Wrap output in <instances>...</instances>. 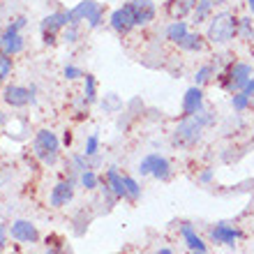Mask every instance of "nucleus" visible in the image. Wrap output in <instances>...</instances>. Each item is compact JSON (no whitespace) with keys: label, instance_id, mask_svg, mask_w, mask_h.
<instances>
[{"label":"nucleus","instance_id":"7c9ffc66","mask_svg":"<svg viewBox=\"0 0 254 254\" xmlns=\"http://www.w3.org/2000/svg\"><path fill=\"white\" fill-rule=\"evenodd\" d=\"M97 150H100V136H97V134H90L86 139V155L93 157V155H97Z\"/></svg>","mask_w":254,"mask_h":254},{"label":"nucleus","instance_id":"9b49d317","mask_svg":"<svg viewBox=\"0 0 254 254\" xmlns=\"http://www.w3.org/2000/svg\"><path fill=\"white\" fill-rule=\"evenodd\" d=\"M129 7L134 12L136 26H148L155 19V14H157V7H155L153 0H129Z\"/></svg>","mask_w":254,"mask_h":254},{"label":"nucleus","instance_id":"20e7f679","mask_svg":"<svg viewBox=\"0 0 254 254\" xmlns=\"http://www.w3.org/2000/svg\"><path fill=\"white\" fill-rule=\"evenodd\" d=\"M250 76H252V67H250L248 63H231V65L220 74V86L234 95L248 86Z\"/></svg>","mask_w":254,"mask_h":254},{"label":"nucleus","instance_id":"e433bc0d","mask_svg":"<svg viewBox=\"0 0 254 254\" xmlns=\"http://www.w3.org/2000/svg\"><path fill=\"white\" fill-rule=\"evenodd\" d=\"M47 254H63V250H61V248H49Z\"/></svg>","mask_w":254,"mask_h":254},{"label":"nucleus","instance_id":"4468645a","mask_svg":"<svg viewBox=\"0 0 254 254\" xmlns=\"http://www.w3.org/2000/svg\"><path fill=\"white\" fill-rule=\"evenodd\" d=\"M67 26H69V9L67 12H54V14H49V16H44L40 23V30H42V35H56L58 30H63Z\"/></svg>","mask_w":254,"mask_h":254},{"label":"nucleus","instance_id":"ea45409f","mask_svg":"<svg viewBox=\"0 0 254 254\" xmlns=\"http://www.w3.org/2000/svg\"><path fill=\"white\" fill-rule=\"evenodd\" d=\"M157 254H174V252H171V250H169V248H162Z\"/></svg>","mask_w":254,"mask_h":254},{"label":"nucleus","instance_id":"a211bd4d","mask_svg":"<svg viewBox=\"0 0 254 254\" xmlns=\"http://www.w3.org/2000/svg\"><path fill=\"white\" fill-rule=\"evenodd\" d=\"M107 185L111 188V192L116 194V199H125L127 192H125V181H123V176L118 174V169L111 167L107 171Z\"/></svg>","mask_w":254,"mask_h":254},{"label":"nucleus","instance_id":"2eb2a0df","mask_svg":"<svg viewBox=\"0 0 254 254\" xmlns=\"http://www.w3.org/2000/svg\"><path fill=\"white\" fill-rule=\"evenodd\" d=\"M196 7V0H167L164 5V12L171 21H178V19H185L188 14L194 12Z\"/></svg>","mask_w":254,"mask_h":254},{"label":"nucleus","instance_id":"393cba45","mask_svg":"<svg viewBox=\"0 0 254 254\" xmlns=\"http://www.w3.org/2000/svg\"><path fill=\"white\" fill-rule=\"evenodd\" d=\"M83 79H86V88H83V97L88 100V104H93V102L97 100V81H95L93 74H86Z\"/></svg>","mask_w":254,"mask_h":254},{"label":"nucleus","instance_id":"58836bf2","mask_svg":"<svg viewBox=\"0 0 254 254\" xmlns=\"http://www.w3.org/2000/svg\"><path fill=\"white\" fill-rule=\"evenodd\" d=\"M5 123H7V116L2 114V111H0V125H5Z\"/></svg>","mask_w":254,"mask_h":254},{"label":"nucleus","instance_id":"b1692460","mask_svg":"<svg viewBox=\"0 0 254 254\" xmlns=\"http://www.w3.org/2000/svg\"><path fill=\"white\" fill-rule=\"evenodd\" d=\"M215 76V65H201L194 74V86H206L208 81Z\"/></svg>","mask_w":254,"mask_h":254},{"label":"nucleus","instance_id":"dca6fc26","mask_svg":"<svg viewBox=\"0 0 254 254\" xmlns=\"http://www.w3.org/2000/svg\"><path fill=\"white\" fill-rule=\"evenodd\" d=\"M74 196V183L72 181H61L58 185L54 188L51 192V206L61 208V206H67Z\"/></svg>","mask_w":254,"mask_h":254},{"label":"nucleus","instance_id":"9d476101","mask_svg":"<svg viewBox=\"0 0 254 254\" xmlns=\"http://www.w3.org/2000/svg\"><path fill=\"white\" fill-rule=\"evenodd\" d=\"M241 236H243L241 229L231 227L227 222H220V224H215V227L210 229V241L220 243V245H227V248H234L236 241H238Z\"/></svg>","mask_w":254,"mask_h":254},{"label":"nucleus","instance_id":"1a4fd4ad","mask_svg":"<svg viewBox=\"0 0 254 254\" xmlns=\"http://www.w3.org/2000/svg\"><path fill=\"white\" fill-rule=\"evenodd\" d=\"M2 100L5 104H9L12 109H23L28 104H33L35 97L30 93V88H23V86H7L5 93H2Z\"/></svg>","mask_w":254,"mask_h":254},{"label":"nucleus","instance_id":"4be33fe9","mask_svg":"<svg viewBox=\"0 0 254 254\" xmlns=\"http://www.w3.org/2000/svg\"><path fill=\"white\" fill-rule=\"evenodd\" d=\"M238 37L245 42H254V23L252 16H243L238 19Z\"/></svg>","mask_w":254,"mask_h":254},{"label":"nucleus","instance_id":"7ed1b4c3","mask_svg":"<svg viewBox=\"0 0 254 254\" xmlns=\"http://www.w3.org/2000/svg\"><path fill=\"white\" fill-rule=\"evenodd\" d=\"M33 153L42 164L54 167L56 162H58V153H61V141H58V136L51 129H40V132L35 134Z\"/></svg>","mask_w":254,"mask_h":254},{"label":"nucleus","instance_id":"c9c22d12","mask_svg":"<svg viewBox=\"0 0 254 254\" xmlns=\"http://www.w3.org/2000/svg\"><path fill=\"white\" fill-rule=\"evenodd\" d=\"M199 178H201V183H210V178H213V171H210V169H206V171H203Z\"/></svg>","mask_w":254,"mask_h":254},{"label":"nucleus","instance_id":"423d86ee","mask_svg":"<svg viewBox=\"0 0 254 254\" xmlns=\"http://www.w3.org/2000/svg\"><path fill=\"white\" fill-rule=\"evenodd\" d=\"M139 174L141 176H155L157 181H169V178H171V164H169V160L162 157L160 153H150L141 160Z\"/></svg>","mask_w":254,"mask_h":254},{"label":"nucleus","instance_id":"f8f14e48","mask_svg":"<svg viewBox=\"0 0 254 254\" xmlns=\"http://www.w3.org/2000/svg\"><path fill=\"white\" fill-rule=\"evenodd\" d=\"M203 111V90L201 86L188 88V93L183 95V116H194Z\"/></svg>","mask_w":254,"mask_h":254},{"label":"nucleus","instance_id":"f03ea898","mask_svg":"<svg viewBox=\"0 0 254 254\" xmlns=\"http://www.w3.org/2000/svg\"><path fill=\"white\" fill-rule=\"evenodd\" d=\"M213 123V116L208 111H201V114H194V116H183V121L178 123L174 132V141L181 143V146H194L196 141L201 139L203 134V127Z\"/></svg>","mask_w":254,"mask_h":254},{"label":"nucleus","instance_id":"6e6552de","mask_svg":"<svg viewBox=\"0 0 254 254\" xmlns=\"http://www.w3.org/2000/svg\"><path fill=\"white\" fill-rule=\"evenodd\" d=\"M9 236H12L14 241L26 243V245H33V243L40 241V231H37V227L28 220H14L12 227H9Z\"/></svg>","mask_w":254,"mask_h":254},{"label":"nucleus","instance_id":"412c9836","mask_svg":"<svg viewBox=\"0 0 254 254\" xmlns=\"http://www.w3.org/2000/svg\"><path fill=\"white\" fill-rule=\"evenodd\" d=\"M203 44H206V42H203V37H201L199 33H188V37H185V40H183L178 47H181L183 51L196 54V51H201V49H203Z\"/></svg>","mask_w":254,"mask_h":254},{"label":"nucleus","instance_id":"2f4dec72","mask_svg":"<svg viewBox=\"0 0 254 254\" xmlns=\"http://www.w3.org/2000/svg\"><path fill=\"white\" fill-rule=\"evenodd\" d=\"M63 74H65V79H69V81H74V79H79V76H86V74L81 72L79 67H74V65H67L65 69H63Z\"/></svg>","mask_w":254,"mask_h":254},{"label":"nucleus","instance_id":"ddd939ff","mask_svg":"<svg viewBox=\"0 0 254 254\" xmlns=\"http://www.w3.org/2000/svg\"><path fill=\"white\" fill-rule=\"evenodd\" d=\"M23 47H26V40H23V35L16 33V30H9V28H5V33H2V37H0V51L7 56H16L23 51Z\"/></svg>","mask_w":254,"mask_h":254},{"label":"nucleus","instance_id":"c756f323","mask_svg":"<svg viewBox=\"0 0 254 254\" xmlns=\"http://www.w3.org/2000/svg\"><path fill=\"white\" fill-rule=\"evenodd\" d=\"M61 40L65 42V44H74V42L79 40V26H67V28H63Z\"/></svg>","mask_w":254,"mask_h":254},{"label":"nucleus","instance_id":"bb28decb","mask_svg":"<svg viewBox=\"0 0 254 254\" xmlns=\"http://www.w3.org/2000/svg\"><path fill=\"white\" fill-rule=\"evenodd\" d=\"M121 107H123V102H121V97H118V95H114V93L104 95V100H102V109H104L107 114H116Z\"/></svg>","mask_w":254,"mask_h":254},{"label":"nucleus","instance_id":"aec40b11","mask_svg":"<svg viewBox=\"0 0 254 254\" xmlns=\"http://www.w3.org/2000/svg\"><path fill=\"white\" fill-rule=\"evenodd\" d=\"M188 23L183 19H178V21H171L167 26V40L169 42H174V44H181L185 37H188Z\"/></svg>","mask_w":254,"mask_h":254},{"label":"nucleus","instance_id":"cd10ccee","mask_svg":"<svg viewBox=\"0 0 254 254\" xmlns=\"http://www.w3.org/2000/svg\"><path fill=\"white\" fill-rule=\"evenodd\" d=\"M79 183H81V188L95 190L97 188V183H100V178H97V174H95L93 169H86L83 174H79Z\"/></svg>","mask_w":254,"mask_h":254},{"label":"nucleus","instance_id":"a878e982","mask_svg":"<svg viewBox=\"0 0 254 254\" xmlns=\"http://www.w3.org/2000/svg\"><path fill=\"white\" fill-rule=\"evenodd\" d=\"M14 69V63H12V56H7L0 51V83H5L9 79V74Z\"/></svg>","mask_w":254,"mask_h":254},{"label":"nucleus","instance_id":"6ab92c4d","mask_svg":"<svg viewBox=\"0 0 254 254\" xmlns=\"http://www.w3.org/2000/svg\"><path fill=\"white\" fill-rule=\"evenodd\" d=\"M215 5H217V0H196V7H194V12H192L194 23L199 26V23H203V21L210 19Z\"/></svg>","mask_w":254,"mask_h":254},{"label":"nucleus","instance_id":"f257e3e1","mask_svg":"<svg viewBox=\"0 0 254 254\" xmlns=\"http://www.w3.org/2000/svg\"><path fill=\"white\" fill-rule=\"evenodd\" d=\"M238 37V19L234 12H217L208 19V30H206V40L215 47H224L229 42Z\"/></svg>","mask_w":254,"mask_h":254},{"label":"nucleus","instance_id":"39448f33","mask_svg":"<svg viewBox=\"0 0 254 254\" xmlns=\"http://www.w3.org/2000/svg\"><path fill=\"white\" fill-rule=\"evenodd\" d=\"M104 19V9L95 0H81L76 7L69 9V26H79L81 21H88V28H97Z\"/></svg>","mask_w":254,"mask_h":254},{"label":"nucleus","instance_id":"f704fd0d","mask_svg":"<svg viewBox=\"0 0 254 254\" xmlns=\"http://www.w3.org/2000/svg\"><path fill=\"white\" fill-rule=\"evenodd\" d=\"M243 90H245V93H248V95H254V74H252V76H250V81H248V86L243 88Z\"/></svg>","mask_w":254,"mask_h":254},{"label":"nucleus","instance_id":"473e14b6","mask_svg":"<svg viewBox=\"0 0 254 254\" xmlns=\"http://www.w3.org/2000/svg\"><path fill=\"white\" fill-rule=\"evenodd\" d=\"M26 23H28L26 16H16V19H14L7 28H9V30H16V33H21V28H26Z\"/></svg>","mask_w":254,"mask_h":254},{"label":"nucleus","instance_id":"a19ab883","mask_svg":"<svg viewBox=\"0 0 254 254\" xmlns=\"http://www.w3.org/2000/svg\"><path fill=\"white\" fill-rule=\"evenodd\" d=\"M192 254H206V252H192Z\"/></svg>","mask_w":254,"mask_h":254},{"label":"nucleus","instance_id":"4c0bfd02","mask_svg":"<svg viewBox=\"0 0 254 254\" xmlns=\"http://www.w3.org/2000/svg\"><path fill=\"white\" fill-rule=\"evenodd\" d=\"M248 7H250V12H252V19H254V0H248Z\"/></svg>","mask_w":254,"mask_h":254},{"label":"nucleus","instance_id":"f3484780","mask_svg":"<svg viewBox=\"0 0 254 254\" xmlns=\"http://www.w3.org/2000/svg\"><path fill=\"white\" fill-rule=\"evenodd\" d=\"M181 236H183V241H185V245H188L192 252H206V243H203V238L194 231L192 224H183Z\"/></svg>","mask_w":254,"mask_h":254},{"label":"nucleus","instance_id":"79ce46f5","mask_svg":"<svg viewBox=\"0 0 254 254\" xmlns=\"http://www.w3.org/2000/svg\"><path fill=\"white\" fill-rule=\"evenodd\" d=\"M252 102H254V95H252Z\"/></svg>","mask_w":254,"mask_h":254},{"label":"nucleus","instance_id":"5701e85b","mask_svg":"<svg viewBox=\"0 0 254 254\" xmlns=\"http://www.w3.org/2000/svg\"><path fill=\"white\" fill-rule=\"evenodd\" d=\"M252 104V95H248L245 90H238V93L231 95V107H234V111H245V109Z\"/></svg>","mask_w":254,"mask_h":254},{"label":"nucleus","instance_id":"c85d7f7f","mask_svg":"<svg viewBox=\"0 0 254 254\" xmlns=\"http://www.w3.org/2000/svg\"><path fill=\"white\" fill-rule=\"evenodd\" d=\"M123 181H125V192H127V199L139 201V199H141V188H139V183L134 181V178H129V176H123Z\"/></svg>","mask_w":254,"mask_h":254},{"label":"nucleus","instance_id":"72a5a7b5","mask_svg":"<svg viewBox=\"0 0 254 254\" xmlns=\"http://www.w3.org/2000/svg\"><path fill=\"white\" fill-rule=\"evenodd\" d=\"M7 236H9V229H7V224H0V250L7 245Z\"/></svg>","mask_w":254,"mask_h":254},{"label":"nucleus","instance_id":"0eeeda50","mask_svg":"<svg viewBox=\"0 0 254 254\" xmlns=\"http://www.w3.org/2000/svg\"><path fill=\"white\" fill-rule=\"evenodd\" d=\"M109 23H111V28L118 35H127L132 28H136V21H134V12H132V7H129V2L114 9L111 16H109Z\"/></svg>","mask_w":254,"mask_h":254}]
</instances>
